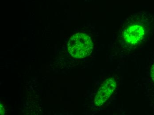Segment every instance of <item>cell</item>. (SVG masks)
<instances>
[{
    "label": "cell",
    "mask_w": 154,
    "mask_h": 115,
    "mask_svg": "<svg viewBox=\"0 0 154 115\" xmlns=\"http://www.w3.org/2000/svg\"><path fill=\"white\" fill-rule=\"evenodd\" d=\"M94 44L91 37L87 34L78 32L71 36L68 41V52L74 58L83 59L92 53Z\"/></svg>",
    "instance_id": "cell-2"
},
{
    "label": "cell",
    "mask_w": 154,
    "mask_h": 115,
    "mask_svg": "<svg viewBox=\"0 0 154 115\" xmlns=\"http://www.w3.org/2000/svg\"><path fill=\"white\" fill-rule=\"evenodd\" d=\"M154 30V15L140 12L125 20L116 39V56H125L143 43Z\"/></svg>",
    "instance_id": "cell-1"
},
{
    "label": "cell",
    "mask_w": 154,
    "mask_h": 115,
    "mask_svg": "<svg viewBox=\"0 0 154 115\" xmlns=\"http://www.w3.org/2000/svg\"><path fill=\"white\" fill-rule=\"evenodd\" d=\"M145 74L142 79V85L149 105L154 111V52L147 59Z\"/></svg>",
    "instance_id": "cell-3"
},
{
    "label": "cell",
    "mask_w": 154,
    "mask_h": 115,
    "mask_svg": "<svg viewBox=\"0 0 154 115\" xmlns=\"http://www.w3.org/2000/svg\"><path fill=\"white\" fill-rule=\"evenodd\" d=\"M117 81L116 75L109 77L104 81L95 96L94 103L96 106H102L110 99L116 89Z\"/></svg>",
    "instance_id": "cell-4"
}]
</instances>
